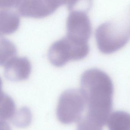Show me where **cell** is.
<instances>
[{"mask_svg": "<svg viewBox=\"0 0 130 130\" xmlns=\"http://www.w3.org/2000/svg\"><path fill=\"white\" fill-rule=\"evenodd\" d=\"M80 85L86 104L87 115L104 126L113 105L114 86L111 78L99 69L91 68L82 74Z\"/></svg>", "mask_w": 130, "mask_h": 130, "instance_id": "1", "label": "cell"}, {"mask_svg": "<svg viewBox=\"0 0 130 130\" xmlns=\"http://www.w3.org/2000/svg\"><path fill=\"white\" fill-rule=\"evenodd\" d=\"M4 66V77L10 81L26 79L31 71L30 62L26 57H15Z\"/></svg>", "mask_w": 130, "mask_h": 130, "instance_id": "7", "label": "cell"}, {"mask_svg": "<svg viewBox=\"0 0 130 130\" xmlns=\"http://www.w3.org/2000/svg\"><path fill=\"white\" fill-rule=\"evenodd\" d=\"M16 111L15 103L13 100L5 93H2L1 104V121H5L6 120L12 119Z\"/></svg>", "mask_w": 130, "mask_h": 130, "instance_id": "11", "label": "cell"}, {"mask_svg": "<svg viewBox=\"0 0 130 130\" xmlns=\"http://www.w3.org/2000/svg\"><path fill=\"white\" fill-rule=\"evenodd\" d=\"M31 118V114L29 109L23 107L16 112L12 119L13 124L17 127H25L30 124Z\"/></svg>", "mask_w": 130, "mask_h": 130, "instance_id": "12", "label": "cell"}, {"mask_svg": "<svg viewBox=\"0 0 130 130\" xmlns=\"http://www.w3.org/2000/svg\"><path fill=\"white\" fill-rule=\"evenodd\" d=\"M20 24L19 15L10 9L0 10V33L7 35L13 33L18 29Z\"/></svg>", "mask_w": 130, "mask_h": 130, "instance_id": "8", "label": "cell"}, {"mask_svg": "<svg viewBox=\"0 0 130 130\" xmlns=\"http://www.w3.org/2000/svg\"><path fill=\"white\" fill-rule=\"evenodd\" d=\"M69 10L66 23L67 35L88 41L91 35L92 27L86 10L74 7Z\"/></svg>", "mask_w": 130, "mask_h": 130, "instance_id": "5", "label": "cell"}, {"mask_svg": "<svg viewBox=\"0 0 130 130\" xmlns=\"http://www.w3.org/2000/svg\"><path fill=\"white\" fill-rule=\"evenodd\" d=\"M64 1H20L17 7L22 16L42 18L52 13L60 6L65 4Z\"/></svg>", "mask_w": 130, "mask_h": 130, "instance_id": "6", "label": "cell"}, {"mask_svg": "<svg viewBox=\"0 0 130 130\" xmlns=\"http://www.w3.org/2000/svg\"><path fill=\"white\" fill-rule=\"evenodd\" d=\"M1 130H10L9 125L5 121H1Z\"/></svg>", "mask_w": 130, "mask_h": 130, "instance_id": "15", "label": "cell"}, {"mask_svg": "<svg viewBox=\"0 0 130 130\" xmlns=\"http://www.w3.org/2000/svg\"><path fill=\"white\" fill-rule=\"evenodd\" d=\"M109 130H130V114L123 111L111 113L106 123Z\"/></svg>", "mask_w": 130, "mask_h": 130, "instance_id": "9", "label": "cell"}, {"mask_svg": "<svg viewBox=\"0 0 130 130\" xmlns=\"http://www.w3.org/2000/svg\"><path fill=\"white\" fill-rule=\"evenodd\" d=\"M103 125L86 114L79 122L77 130H103Z\"/></svg>", "mask_w": 130, "mask_h": 130, "instance_id": "13", "label": "cell"}, {"mask_svg": "<svg viewBox=\"0 0 130 130\" xmlns=\"http://www.w3.org/2000/svg\"><path fill=\"white\" fill-rule=\"evenodd\" d=\"M95 38L98 48L102 53L110 54L123 47L127 43V30L113 22H106L99 26Z\"/></svg>", "mask_w": 130, "mask_h": 130, "instance_id": "3", "label": "cell"}, {"mask_svg": "<svg viewBox=\"0 0 130 130\" xmlns=\"http://www.w3.org/2000/svg\"><path fill=\"white\" fill-rule=\"evenodd\" d=\"M17 48L14 44L4 38H0V65L4 66L8 61L16 57Z\"/></svg>", "mask_w": 130, "mask_h": 130, "instance_id": "10", "label": "cell"}, {"mask_svg": "<svg viewBox=\"0 0 130 130\" xmlns=\"http://www.w3.org/2000/svg\"><path fill=\"white\" fill-rule=\"evenodd\" d=\"M86 108L85 99L80 89H69L60 96L57 107L58 120L64 124L79 122Z\"/></svg>", "mask_w": 130, "mask_h": 130, "instance_id": "4", "label": "cell"}, {"mask_svg": "<svg viewBox=\"0 0 130 130\" xmlns=\"http://www.w3.org/2000/svg\"><path fill=\"white\" fill-rule=\"evenodd\" d=\"M20 1L0 0V7L1 9H10L17 8Z\"/></svg>", "mask_w": 130, "mask_h": 130, "instance_id": "14", "label": "cell"}, {"mask_svg": "<svg viewBox=\"0 0 130 130\" xmlns=\"http://www.w3.org/2000/svg\"><path fill=\"white\" fill-rule=\"evenodd\" d=\"M89 51L88 41L66 35L51 45L48 52V58L52 64L60 67L70 60L83 59L87 56Z\"/></svg>", "mask_w": 130, "mask_h": 130, "instance_id": "2", "label": "cell"}]
</instances>
